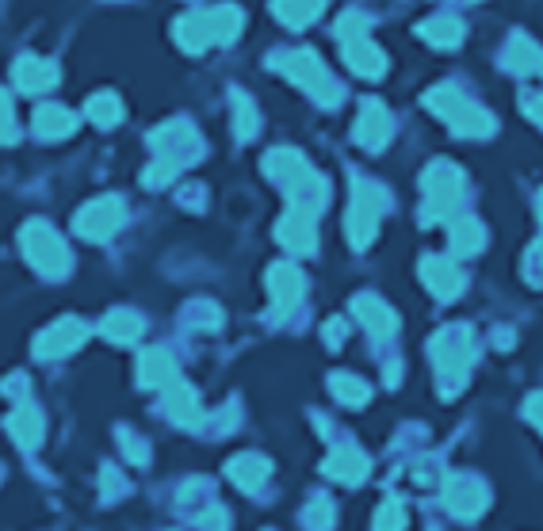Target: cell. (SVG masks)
Segmentation results:
<instances>
[{"label":"cell","mask_w":543,"mask_h":531,"mask_svg":"<svg viewBox=\"0 0 543 531\" xmlns=\"http://www.w3.org/2000/svg\"><path fill=\"white\" fill-rule=\"evenodd\" d=\"M150 146L153 153H157V161L146 169L142 180H146V188H165V184H173L176 172L184 169V165L199 161L203 138H199L196 127H192L188 119H176V123H165V127L153 130Z\"/></svg>","instance_id":"1"},{"label":"cell","mask_w":543,"mask_h":531,"mask_svg":"<svg viewBox=\"0 0 543 531\" xmlns=\"http://www.w3.org/2000/svg\"><path fill=\"white\" fill-rule=\"evenodd\" d=\"M264 172L291 195V207H306V211H322L329 203V184L314 172L299 149H272L264 157Z\"/></svg>","instance_id":"2"},{"label":"cell","mask_w":543,"mask_h":531,"mask_svg":"<svg viewBox=\"0 0 543 531\" xmlns=\"http://www.w3.org/2000/svg\"><path fill=\"white\" fill-rule=\"evenodd\" d=\"M272 69H276V73H283L291 85L303 88L314 104L337 107L341 100H345V88H341V81L329 73L326 62H322L314 50H280V54H272Z\"/></svg>","instance_id":"3"},{"label":"cell","mask_w":543,"mask_h":531,"mask_svg":"<svg viewBox=\"0 0 543 531\" xmlns=\"http://www.w3.org/2000/svg\"><path fill=\"white\" fill-rule=\"evenodd\" d=\"M436 363V379H440V394L444 398H456L463 383H467V371H471V360H475V340H471V329L467 325H452V329H440L429 344Z\"/></svg>","instance_id":"4"},{"label":"cell","mask_w":543,"mask_h":531,"mask_svg":"<svg viewBox=\"0 0 543 531\" xmlns=\"http://www.w3.org/2000/svg\"><path fill=\"white\" fill-rule=\"evenodd\" d=\"M425 107L436 111L448 127L456 130L459 138H486V134L498 130V123H494L490 111H482L478 104H471V100L452 85H436L433 92L425 96Z\"/></svg>","instance_id":"5"},{"label":"cell","mask_w":543,"mask_h":531,"mask_svg":"<svg viewBox=\"0 0 543 531\" xmlns=\"http://www.w3.org/2000/svg\"><path fill=\"white\" fill-rule=\"evenodd\" d=\"M20 249L27 256V264L46 279H66L73 268V256H69L66 241L58 237V230H50L46 222H27L20 230Z\"/></svg>","instance_id":"6"},{"label":"cell","mask_w":543,"mask_h":531,"mask_svg":"<svg viewBox=\"0 0 543 531\" xmlns=\"http://www.w3.org/2000/svg\"><path fill=\"white\" fill-rule=\"evenodd\" d=\"M391 207L387 188H379L375 180H356L352 184V207H348V241L352 249H368L379 234V214Z\"/></svg>","instance_id":"7"},{"label":"cell","mask_w":543,"mask_h":531,"mask_svg":"<svg viewBox=\"0 0 543 531\" xmlns=\"http://www.w3.org/2000/svg\"><path fill=\"white\" fill-rule=\"evenodd\" d=\"M421 192H425V211L421 218L425 222H440L456 211L459 195H463V172L448 161H433L425 176H421Z\"/></svg>","instance_id":"8"},{"label":"cell","mask_w":543,"mask_h":531,"mask_svg":"<svg viewBox=\"0 0 543 531\" xmlns=\"http://www.w3.org/2000/svg\"><path fill=\"white\" fill-rule=\"evenodd\" d=\"M123 218H127L123 199H119V195H100V199H92V203H85V207L77 211L73 230L85 237V241H108V237L123 226Z\"/></svg>","instance_id":"9"},{"label":"cell","mask_w":543,"mask_h":531,"mask_svg":"<svg viewBox=\"0 0 543 531\" xmlns=\"http://www.w3.org/2000/svg\"><path fill=\"white\" fill-rule=\"evenodd\" d=\"M268 295H272V318H287L306 295V276L295 264H272L268 272Z\"/></svg>","instance_id":"10"},{"label":"cell","mask_w":543,"mask_h":531,"mask_svg":"<svg viewBox=\"0 0 543 531\" xmlns=\"http://www.w3.org/2000/svg\"><path fill=\"white\" fill-rule=\"evenodd\" d=\"M85 337H88L85 321L58 318L50 329H43V333L35 337V356H39V360H58V356H69V352H77V348L85 344Z\"/></svg>","instance_id":"11"},{"label":"cell","mask_w":543,"mask_h":531,"mask_svg":"<svg viewBox=\"0 0 543 531\" xmlns=\"http://www.w3.org/2000/svg\"><path fill=\"white\" fill-rule=\"evenodd\" d=\"M276 237H280L283 249H291L295 256H310L314 249H318V226H314V211H306V207H291V211L280 218Z\"/></svg>","instance_id":"12"},{"label":"cell","mask_w":543,"mask_h":531,"mask_svg":"<svg viewBox=\"0 0 543 531\" xmlns=\"http://www.w3.org/2000/svg\"><path fill=\"white\" fill-rule=\"evenodd\" d=\"M444 505L459 520H471V516L486 509V486L478 482L475 474H452L444 482Z\"/></svg>","instance_id":"13"},{"label":"cell","mask_w":543,"mask_h":531,"mask_svg":"<svg viewBox=\"0 0 543 531\" xmlns=\"http://www.w3.org/2000/svg\"><path fill=\"white\" fill-rule=\"evenodd\" d=\"M352 138H356V146L371 149V153L387 146L391 142V115H387V107L379 104V100H364L360 119L352 127Z\"/></svg>","instance_id":"14"},{"label":"cell","mask_w":543,"mask_h":531,"mask_svg":"<svg viewBox=\"0 0 543 531\" xmlns=\"http://www.w3.org/2000/svg\"><path fill=\"white\" fill-rule=\"evenodd\" d=\"M12 81H16L23 96H39V92L58 85V65L46 62V58H35V54H23L20 62L12 65Z\"/></svg>","instance_id":"15"},{"label":"cell","mask_w":543,"mask_h":531,"mask_svg":"<svg viewBox=\"0 0 543 531\" xmlns=\"http://www.w3.org/2000/svg\"><path fill=\"white\" fill-rule=\"evenodd\" d=\"M352 314L360 318V325H364L375 340H387V337H394V333H398V318H394V310L383 302V298L356 295V298H352Z\"/></svg>","instance_id":"16"},{"label":"cell","mask_w":543,"mask_h":531,"mask_svg":"<svg viewBox=\"0 0 543 531\" xmlns=\"http://www.w3.org/2000/svg\"><path fill=\"white\" fill-rule=\"evenodd\" d=\"M368 470H371L368 455L356 444H337L326 459V474L337 478V482H345V486H360L368 478Z\"/></svg>","instance_id":"17"},{"label":"cell","mask_w":543,"mask_h":531,"mask_svg":"<svg viewBox=\"0 0 543 531\" xmlns=\"http://www.w3.org/2000/svg\"><path fill=\"white\" fill-rule=\"evenodd\" d=\"M176 43H180V50H188V54H203L207 46H215L218 35H215V20H211V8L180 16L176 20Z\"/></svg>","instance_id":"18"},{"label":"cell","mask_w":543,"mask_h":531,"mask_svg":"<svg viewBox=\"0 0 543 531\" xmlns=\"http://www.w3.org/2000/svg\"><path fill=\"white\" fill-rule=\"evenodd\" d=\"M421 279L436 298H456L463 291V272L448 256H425L421 260Z\"/></svg>","instance_id":"19"},{"label":"cell","mask_w":543,"mask_h":531,"mask_svg":"<svg viewBox=\"0 0 543 531\" xmlns=\"http://www.w3.org/2000/svg\"><path fill=\"white\" fill-rule=\"evenodd\" d=\"M165 413H169L180 428H199V425H203V409H199L196 390H192L188 383H180V379L165 386Z\"/></svg>","instance_id":"20"},{"label":"cell","mask_w":543,"mask_h":531,"mask_svg":"<svg viewBox=\"0 0 543 531\" xmlns=\"http://www.w3.org/2000/svg\"><path fill=\"white\" fill-rule=\"evenodd\" d=\"M341 46H345L348 69H352L356 77H371V81H375V77L387 73V54L371 43L368 35H364V39H348V43H341Z\"/></svg>","instance_id":"21"},{"label":"cell","mask_w":543,"mask_h":531,"mask_svg":"<svg viewBox=\"0 0 543 531\" xmlns=\"http://www.w3.org/2000/svg\"><path fill=\"white\" fill-rule=\"evenodd\" d=\"M77 130V115L62 104H43L35 111V134L43 142H58V138H69Z\"/></svg>","instance_id":"22"},{"label":"cell","mask_w":543,"mask_h":531,"mask_svg":"<svg viewBox=\"0 0 543 531\" xmlns=\"http://www.w3.org/2000/svg\"><path fill=\"white\" fill-rule=\"evenodd\" d=\"M138 383L150 386V390L176 383V360L165 348H146L142 360H138Z\"/></svg>","instance_id":"23"},{"label":"cell","mask_w":543,"mask_h":531,"mask_svg":"<svg viewBox=\"0 0 543 531\" xmlns=\"http://www.w3.org/2000/svg\"><path fill=\"white\" fill-rule=\"evenodd\" d=\"M8 432H12V440L27 451H35V447L43 444V413L35 409V405H16L12 409V417H8Z\"/></svg>","instance_id":"24"},{"label":"cell","mask_w":543,"mask_h":531,"mask_svg":"<svg viewBox=\"0 0 543 531\" xmlns=\"http://www.w3.org/2000/svg\"><path fill=\"white\" fill-rule=\"evenodd\" d=\"M501 58H505V69H509V73H521V77H528V73H540V69H543V50L532 43L528 35H513Z\"/></svg>","instance_id":"25"},{"label":"cell","mask_w":543,"mask_h":531,"mask_svg":"<svg viewBox=\"0 0 543 531\" xmlns=\"http://www.w3.org/2000/svg\"><path fill=\"white\" fill-rule=\"evenodd\" d=\"M268 459H261V455H238V459H230L226 463V474H230V482L238 489H245V493H253V489H261L264 482H268Z\"/></svg>","instance_id":"26"},{"label":"cell","mask_w":543,"mask_h":531,"mask_svg":"<svg viewBox=\"0 0 543 531\" xmlns=\"http://www.w3.org/2000/svg\"><path fill=\"white\" fill-rule=\"evenodd\" d=\"M417 35L436 50H452V46L463 43V23L456 16H433V20H425L417 27Z\"/></svg>","instance_id":"27"},{"label":"cell","mask_w":543,"mask_h":531,"mask_svg":"<svg viewBox=\"0 0 543 531\" xmlns=\"http://www.w3.org/2000/svg\"><path fill=\"white\" fill-rule=\"evenodd\" d=\"M322 8H326V0H272V12H276V20L287 23V27H310V23L322 16Z\"/></svg>","instance_id":"28"},{"label":"cell","mask_w":543,"mask_h":531,"mask_svg":"<svg viewBox=\"0 0 543 531\" xmlns=\"http://www.w3.org/2000/svg\"><path fill=\"white\" fill-rule=\"evenodd\" d=\"M142 329H146V321L138 318L134 310H111L108 318H104V325H100V333L108 340H115V344H134V340L142 337Z\"/></svg>","instance_id":"29"},{"label":"cell","mask_w":543,"mask_h":531,"mask_svg":"<svg viewBox=\"0 0 543 531\" xmlns=\"http://www.w3.org/2000/svg\"><path fill=\"white\" fill-rule=\"evenodd\" d=\"M85 115H88V123H96L100 130L119 127V123H123V100H119L115 92H96L85 104Z\"/></svg>","instance_id":"30"},{"label":"cell","mask_w":543,"mask_h":531,"mask_svg":"<svg viewBox=\"0 0 543 531\" xmlns=\"http://www.w3.org/2000/svg\"><path fill=\"white\" fill-rule=\"evenodd\" d=\"M486 245V230L478 218H456L452 222V253L456 256H471Z\"/></svg>","instance_id":"31"},{"label":"cell","mask_w":543,"mask_h":531,"mask_svg":"<svg viewBox=\"0 0 543 531\" xmlns=\"http://www.w3.org/2000/svg\"><path fill=\"white\" fill-rule=\"evenodd\" d=\"M329 390H333V398L341 405H352V409H360V405H368L371 390L364 379H356V375H345V371H337V375H329Z\"/></svg>","instance_id":"32"},{"label":"cell","mask_w":543,"mask_h":531,"mask_svg":"<svg viewBox=\"0 0 543 531\" xmlns=\"http://www.w3.org/2000/svg\"><path fill=\"white\" fill-rule=\"evenodd\" d=\"M230 107H234V134L241 142H249L257 130H261V115H257V104L245 96V92H234L230 96Z\"/></svg>","instance_id":"33"},{"label":"cell","mask_w":543,"mask_h":531,"mask_svg":"<svg viewBox=\"0 0 543 531\" xmlns=\"http://www.w3.org/2000/svg\"><path fill=\"white\" fill-rule=\"evenodd\" d=\"M333 516H337V512H333V501H329V497H314L303 512V524L310 531H329L333 528Z\"/></svg>","instance_id":"34"},{"label":"cell","mask_w":543,"mask_h":531,"mask_svg":"<svg viewBox=\"0 0 543 531\" xmlns=\"http://www.w3.org/2000/svg\"><path fill=\"white\" fill-rule=\"evenodd\" d=\"M406 528V509L398 497H387L375 512V531H402Z\"/></svg>","instance_id":"35"},{"label":"cell","mask_w":543,"mask_h":531,"mask_svg":"<svg viewBox=\"0 0 543 531\" xmlns=\"http://www.w3.org/2000/svg\"><path fill=\"white\" fill-rule=\"evenodd\" d=\"M368 27H371V20L364 16V12H345L333 31H337V39H341V43H348V39H364V35H368Z\"/></svg>","instance_id":"36"},{"label":"cell","mask_w":543,"mask_h":531,"mask_svg":"<svg viewBox=\"0 0 543 531\" xmlns=\"http://www.w3.org/2000/svg\"><path fill=\"white\" fill-rule=\"evenodd\" d=\"M16 138H20V127H16V115H12V100L0 88V146H12Z\"/></svg>","instance_id":"37"},{"label":"cell","mask_w":543,"mask_h":531,"mask_svg":"<svg viewBox=\"0 0 543 531\" xmlns=\"http://www.w3.org/2000/svg\"><path fill=\"white\" fill-rule=\"evenodd\" d=\"M119 444H123V451H127V459H131L134 467L150 463V447H146V440H138L131 428H119Z\"/></svg>","instance_id":"38"},{"label":"cell","mask_w":543,"mask_h":531,"mask_svg":"<svg viewBox=\"0 0 543 531\" xmlns=\"http://www.w3.org/2000/svg\"><path fill=\"white\" fill-rule=\"evenodd\" d=\"M192 321L196 325H207V329H218L222 325V314H218V306H211V302H192Z\"/></svg>","instance_id":"39"},{"label":"cell","mask_w":543,"mask_h":531,"mask_svg":"<svg viewBox=\"0 0 543 531\" xmlns=\"http://www.w3.org/2000/svg\"><path fill=\"white\" fill-rule=\"evenodd\" d=\"M199 528L203 531H226V509L222 505H207L199 512Z\"/></svg>","instance_id":"40"},{"label":"cell","mask_w":543,"mask_h":531,"mask_svg":"<svg viewBox=\"0 0 543 531\" xmlns=\"http://www.w3.org/2000/svg\"><path fill=\"white\" fill-rule=\"evenodd\" d=\"M104 493H108L111 501H115V497H123V493H127V482H123V478H119V470H104Z\"/></svg>","instance_id":"41"},{"label":"cell","mask_w":543,"mask_h":531,"mask_svg":"<svg viewBox=\"0 0 543 531\" xmlns=\"http://www.w3.org/2000/svg\"><path fill=\"white\" fill-rule=\"evenodd\" d=\"M326 340H329V348H337V344L345 340V321H329V325H326Z\"/></svg>","instance_id":"42"},{"label":"cell","mask_w":543,"mask_h":531,"mask_svg":"<svg viewBox=\"0 0 543 531\" xmlns=\"http://www.w3.org/2000/svg\"><path fill=\"white\" fill-rule=\"evenodd\" d=\"M524 111H528L536 123H543V96H528V100H524Z\"/></svg>","instance_id":"43"},{"label":"cell","mask_w":543,"mask_h":531,"mask_svg":"<svg viewBox=\"0 0 543 531\" xmlns=\"http://www.w3.org/2000/svg\"><path fill=\"white\" fill-rule=\"evenodd\" d=\"M528 417H532V421L543 428V394H536V398L528 402Z\"/></svg>","instance_id":"44"},{"label":"cell","mask_w":543,"mask_h":531,"mask_svg":"<svg viewBox=\"0 0 543 531\" xmlns=\"http://www.w3.org/2000/svg\"><path fill=\"white\" fill-rule=\"evenodd\" d=\"M532 260H536V264H540V276H536V279H543V241H540V249H536V253H532Z\"/></svg>","instance_id":"45"},{"label":"cell","mask_w":543,"mask_h":531,"mask_svg":"<svg viewBox=\"0 0 543 531\" xmlns=\"http://www.w3.org/2000/svg\"><path fill=\"white\" fill-rule=\"evenodd\" d=\"M540 222H543V192H540Z\"/></svg>","instance_id":"46"}]
</instances>
